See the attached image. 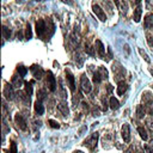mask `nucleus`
Returning <instances> with one entry per match:
<instances>
[{
  "label": "nucleus",
  "instance_id": "f3484780",
  "mask_svg": "<svg viewBox=\"0 0 153 153\" xmlns=\"http://www.w3.org/2000/svg\"><path fill=\"white\" fill-rule=\"evenodd\" d=\"M141 13H142V10H141L140 6H137V7L134 10V14H133V19H134V22L139 23V22L141 20Z\"/></svg>",
  "mask_w": 153,
  "mask_h": 153
},
{
  "label": "nucleus",
  "instance_id": "72a5a7b5",
  "mask_svg": "<svg viewBox=\"0 0 153 153\" xmlns=\"http://www.w3.org/2000/svg\"><path fill=\"white\" fill-rule=\"evenodd\" d=\"M8 153H17V145L14 141L11 142V149L8 151Z\"/></svg>",
  "mask_w": 153,
  "mask_h": 153
},
{
  "label": "nucleus",
  "instance_id": "393cba45",
  "mask_svg": "<svg viewBox=\"0 0 153 153\" xmlns=\"http://www.w3.org/2000/svg\"><path fill=\"white\" fill-rule=\"evenodd\" d=\"M2 36H4L5 39H10V37H11V30L8 27H6V26H2Z\"/></svg>",
  "mask_w": 153,
  "mask_h": 153
},
{
  "label": "nucleus",
  "instance_id": "7ed1b4c3",
  "mask_svg": "<svg viewBox=\"0 0 153 153\" xmlns=\"http://www.w3.org/2000/svg\"><path fill=\"white\" fill-rule=\"evenodd\" d=\"M47 86H48L49 91L55 92V90H56V79H55L54 74L50 71L47 72Z\"/></svg>",
  "mask_w": 153,
  "mask_h": 153
},
{
  "label": "nucleus",
  "instance_id": "cd10ccee",
  "mask_svg": "<svg viewBox=\"0 0 153 153\" xmlns=\"http://www.w3.org/2000/svg\"><path fill=\"white\" fill-rule=\"evenodd\" d=\"M32 37V31H31V26L30 24L26 25V29H25V38L26 39H30Z\"/></svg>",
  "mask_w": 153,
  "mask_h": 153
},
{
  "label": "nucleus",
  "instance_id": "a878e982",
  "mask_svg": "<svg viewBox=\"0 0 153 153\" xmlns=\"http://www.w3.org/2000/svg\"><path fill=\"white\" fill-rule=\"evenodd\" d=\"M102 80H103V78L100 76L99 72H98V71H96V72L93 73V82H94V84H99Z\"/></svg>",
  "mask_w": 153,
  "mask_h": 153
},
{
  "label": "nucleus",
  "instance_id": "5701e85b",
  "mask_svg": "<svg viewBox=\"0 0 153 153\" xmlns=\"http://www.w3.org/2000/svg\"><path fill=\"white\" fill-rule=\"evenodd\" d=\"M17 72L19 73V75H20V76H25V75H26V73H27V68L20 65V66H18V67H17Z\"/></svg>",
  "mask_w": 153,
  "mask_h": 153
},
{
  "label": "nucleus",
  "instance_id": "4468645a",
  "mask_svg": "<svg viewBox=\"0 0 153 153\" xmlns=\"http://www.w3.org/2000/svg\"><path fill=\"white\" fill-rule=\"evenodd\" d=\"M128 90V85L124 82V81H118V84H117V90H116V92H117V94L118 96H122V94H124V92Z\"/></svg>",
  "mask_w": 153,
  "mask_h": 153
},
{
  "label": "nucleus",
  "instance_id": "f03ea898",
  "mask_svg": "<svg viewBox=\"0 0 153 153\" xmlns=\"http://www.w3.org/2000/svg\"><path fill=\"white\" fill-rule=\"evenodd\" d=\"M98 133L96 131V133H92L91 134V136H88L85 141H84V146H86L91 152H94V149H96V147H97V142H98Z\"/></svg>",
  "mask_w": 153,
  "mask_h": 153
},
{
  "label": "nucleus",
  "instance_id": "2f4dec72",
  "mask_svg": "<svg viewBox=\"0 0 153 153\" xmlns=\"http://www.w3.org/2000/svg\"><path fill=\"white\" fill-rule=\"evenodd\" d=\"M146 37H147V42H148V45L149 47H152L153 48V36L151 35V33H146Z\"/></svg>",
  "mask_w": 153,
  "mask_h": 153
},
{
  "label": "nucleus",
  "instance_id": "c85d7f7f",
  "mask_svg": "<svg viewBox=\"0 0 153 153\" xmlns=\"http://www.w3.org/2000/svg\"><path fill=\"white\" fill-rule=\"evenodd\" d=\"M45 94H47V93H45V90H44V88H41V90L37 91V97H38L39 100H43V99L45 98Z\"/></svg>",
  "mask_w": 153,
  "mask_h": 153
},
{
  "label": "nucleus",
  "instance_id": "6e6552de",
  "mask_svg": "<svg viewBox=\"0 0 153 153\" xmlns=\"http://www.w3.org/2000/svg\"><path fill=\"white\" fill-rule=\"evenodd\" d=\"M30 69H31V72H32V75H33L36 79H41V78L43 76V74H44L43 68H42L41 66H37V65L31 66Z\"/></svg>",
  "mask_w": 153,
  "mask_h": 153
},
{
  "label": "nucleus",
  "instance_id": "4c0bfd02",
  "mask_svg": "<svg viewBox=\"0 0 153 153\" xmlns=\"http://www.w3.org/2000/svg\"><path fill=\"white\" fill-rule=\"evenodd\" d=\"M24 0H17V4H22Z\"/></svg>",
  "mask_w": 153,
  "mask_h": 153
},
{
  "label": "nucleus",
  "instance_id": "c756f323",
  "mask_svg": "<svg viewBox=\"0 0 153 153\" xmlns=\"http://www.w3.org/2000/svg\"><path fill=\"white\" fill-rule=\"evenodd\" d=\"M139 53H140V55L145 59V61H146V62H151V60H149V57H148V55L146 54V51H145V50H142V49L140 48V49H139Z\"/></svg>",
  "mask_w": 153,
  "mask_h": 153
},
{
  "label": "nucleus",
  "instance_id": "2eb2a0df",
  "mask_svg": "<svg viewBox=\"0 0 153 153\" xmlns=\"http://www.w3.org/2000/svg\"><path fill=\"white\" fill-rule=\"evenodd\" d=\"M33 108H35L36 114H38V115H43V114H44V106H43V104H42V100L37 99V100L35 102Z\"/></svg>",
  "mask_w": 153,
  "mask_h": 153
},
{
  "label": "nucleus",
  "instance_id": "79ce46f5",
  "mask_svg": "<svg viewBox=\"0 0 153 153\" xmlns=\"http://www.w3.org/2000/svg\"><path fill=\"white\" fill-rule=\"evenodd\" d=\"M152 143H153V141H152Z\"/></svg>",
  "mask_w": 153,
  "mask_h": 153
},
{
  "label": "nucleus",
  "instance_id": "f257e3e1",
  "mask_svg": "<svg viewBox=\"0 0 153 153\" xmlns=\"http://www.w3.org/2000/svg\"><path fill=\"white\" fill-rule=\"evenodd\" d=\"M48 30H50L51 32H54L55 30V26L53 24V22L50 19L48 20H44V19H38L36 22V33L38 37L43 38V37H51L50 33L48 32Z\"/></svg>",
  "mask_w": 153,
  "mask_h": 153
},
{
  "label": "nucleus",
  "instance_id": "9d476101",
  "mask_svg": "<svg viewBox=\"0 0 153 153\" xmlns=\"http://www.w3.org/2000/svg\"><path fill=\"white\" fill-rule=\"evenodd\" d=\"M92 10H93L94 14H96V16H97L102 22H105V20H106V16H105L104 11H103L98 5H93V6H92Z\"/></svg>",
  "mask_w": 153,
  "mask_h": 153
},
{
  "label": "nucleus",
  "instance_id": "dca6fc26",
  "mask_svg": "<svg viewBox=\"0 0 153 153\" xmlns=\"http://www.w3.org/2000/svg\"><path fill=\"white\" fill-rule=\"evenodd\" d=\"M145 26L147 29H149V27L153 29V14L152 13L146 14V17H145Z\"/></svg>",
  "mask_w": 153,
  "mask_h": 153
},
{
  "label": "nucleus",
  "instance_id": "f704fd0d",
  "mask_svg": "<svg viewBox=\"0 0 153 153\" xmlns=\"http://www.w3.org/2000/svg\"><path fill=\"white\" fill-rule=\"evenodd\" d=\"M146 5L148 8H152L153 7V0H146Z\"/></svg>",
  "mask_w": 153,
  "mask_h": 153
},
{
  "label": "nucleus",
  "instance_id": "58836bf2",
  "mask_svg": "<svg viewBox=\"0 0 153 153\" xmlns=\"http://www.w3.org/2000/svg\"><path fill=\"white\" fill-rule=\"evenodd\" d=\"M140 2H141V0H135V4H137V5H139Z\"/></svg>",
  "mask_w": 153,
  "mask_h": 153
},
{
  "label": "nucleus",
  "instance_id": "a19ab883",
  "mask_svg": "<svg viewBox=\"0 0 153 153\" xmlns=\"http://www.w3.org/2000/svg\"><path fill=\"white\" fill-rule=\"evenodd\" d=\"M37 1H41V0H37Z\"/></svg>",
  "mask_w": 153,
  "mask_h": 153
},
{
  "label": "nucleus",
  "instance_id": "e433bc0d",
  "mask_svg": "<svg viewBox=\"0 0 153 153\" xmlns=\"http://www.w3.org/2000/svg\"><path fill=\"white\" fill-rule=\"evenodd\" d=\"M61 1L65 4H68V5H73V0H61Z\"/></svg>",
  "mask_w": 153,
  "mask_h": 153
},
{
  "label": "nucleus",
  "instance_id": "bb28decb",
  "mask_svg": "<svg viewBox=\"0 0 153 153\" xmlns=\"http://www.w3.org/2000/svg\"><path fill=\"white\" fill-rule=\"evenodd\" d=\"M24 86H25V92H26L29 96H31V94H32V86H31V82L24 81Z\"/></svg>",
  "mask_w": 153,
  "mask_h": 153
},
{
  "label": "nucleus",
  "instance_id": "0eeeda50",
  "mask_svg": "<svg viewBox=\"0 0 153 153\" xmlns=\"http://www.w3.org/2000/svg\"><path fill=\"white\" fill-rule=\"evenodd\" d=\"M14 121H16L17 126L19 127V129H22V130H26V128H27V126H26V121L24 120V117H23L19 112L16 114V116H14Z\"/></svg>",
  "mask_w": 153,
  "mask_h": 153
},
{
  "label": "nucleus",
  "instance_id": "f8f14e48",
  "mask_svg": "<svg viewBox=\"0 0 153 153\" xmlns=\"http://www.w3.org/2000/svg\"><path fill=\"white\" fill-rule=\"evenodd\" d=\"M94 47H96L94 49L97 50V53H98L99 57L104 59V56H105V48H104V45H103L102 41H100V39H97V41H96V45H94Z\"/></svg>",
  "mask_w": 153,
  "mask_h": 153
},
{
  "label": "nucleus",
  "instance_id": "39448f33",
  "mask_svg": "<svg viewBox=\"0 0 153 153\" xmlns=\"http://www.w3.org/2000/svg\"><path fill=\"white\" fill-rule=\"evenodd\" d=\"M66 79L68 81V86H69V90L72 92L75 91V81H74V75L72 74V72L69 69H66Z\"/></svg>",
  "mask_w": 153,
  "mask_h": 153
},
{
  "label": "nucleus",
  "instance_id": "20e7f679",
  "mask_svg": "<svg viewBox=\"0 0 153 153\" xmlns=\"http://www.w3.org/2000/svg\"><path fill=\"white\" fill-rule=\"evenodd\" d=\"M80 85H81V90L85 93H90L91 92L92 86H91V82H90L88 78L86 76V74H82L81 75V78H80Z\"/></svg>",
  "mask_w": 153,
  "mask_h": 153
},
{
  "label": "nucleus",
  "instance_id": "a211bd4d",
  "mask_svg": "<svg viewBox=\"0 0 153 153\" xmlns=\"http://www.w3.org/2000/svg\"><path fill=\"white\" fill-rule=\"evenodd\" d=\"M22 78L23 76H18V75H13L12 76V85L14 86V87H19V86H22V84H24L23 82V80H22Z\"/></svg>",
  "mask_w": 153,
  "mask_h": 153
},
{
  "label": "nucleus",
  "instance_id": "7c9ffc66",
  "mask_svg": "<svg viewBox=\"0 0 153 153\" xmlns=\"http://www.w3.org/2000/svg\"><path fill=\"white\" fill-rule=\"evenodd\" d=\"M85 50H86V53H87L88 55H91V56H93V55H94L93 48H92L90 44H86V45H85Z\"/></svg>",
  "mask_w": 153,
  "mask_h": 153
},
{
  "label": "nucleus",
  "instance_id": "ea45409f",
  "mask_svg": "<svg viewBox=\"0 0 153 153\" xmlns=\"http://www.w3.org/2000/svg\"><path fill=\"white\" fill-rule=\"evenodd\" d=\"M74 153H82V152H81V151H75Z\"/></svg>",
  "mask_w": 153,
  "mask_h": 153
},
{
  "label": "nucleus",
  "instance_id": "473e14b6",
  "mask_svg": "<svg viewBox=\"0 0 153 153\" xmlns=\"http://www.w3.org/2000/svg\"><path fill=\"white\" fill-rule=\"evenodd\" d=\"M48 123L50 124V127H51V128H60L59 122H56V121H54V120H49V121H48Z\"/></svg>",
  "mask_w": 153,
  "mask_h": 153
},
{
  "label": "nucleus",
  "instance_id": "6ab92c4d",
  "mask_svg": "<svg viewBox=\"0 0 153 153\" xmlns=\"http://www.w3.org/2000/svg\"><path fill=\"white\" fill-rule=\"evenodd\" d=\"M110 108H111L112 110H117V109L120 108V102H118L115 97H111V98H110Z\"/></svg>",
  "mask_w": 153,
  "mask_h": 153
},
{
  "label": "nucleus",
  "instance_id": "aec40b11",
  "mask_svg": "<svg viewBox=\"0 0 153 153\" xmlns=\"http://www.w3.org/2000/svg\"><path fill=\"white\" fill-rule=\"evenodd\" d=\"M137 131H139V134H140V136L142 137V140H147L148 139V134H147V131H146V129L143 128V127H137Z\"/></svg>",
  "mask_w": 153,
  "mask_h": 153
},
{
  "label": "nucleus",
  "instance_id": "4be33fe9",
  "mask_svg": "<svg viewBox=\"0 0 153 153\" xmlns=\"http://www.w3.org/2000/svg\"><path fill=\"white\" fill-rule=\"evenodd\" d=\"M145 112H146V109L142 105H137V108H136V115H137V117L139 118H142L145 116Z\"/></svg>",
  "mask_w": 153,
  "mask_h": 153
},
{
  "label": "nucleus",
  "instance_id": "423d86ee",
  "mask_svg": "<svg viewBox=\"0 0 153 153\" xmlns=\"http://www.w3.org/2000/svg\"><path fill=\"white\" fill-rule=\"evenodd\" d=\"M12 86H13V85H6L5 88H4V96H5V98L8 99V100H13L14 97H16V93H14Z\"/></svg>",
  "mask_w": 153,
  "mask_h": 153
},
{
  "label": "nucleus",
  "instance_id": "1a4fd4ad",
  "mask_svg": "<svg viewBox=\"0 0 153 153\" xmlns=\"http://www.w3.org/2000/svg\"><path fill=\"white\" fill-rule=\"evenodd\" d=\"M112 71H114V74L116 75V78H121V76H123L124 73H126L124 68H123L118 62H115V63L112 65Z\"/></svg>",
  "mask_w": 153,
  "mask_h": 153
},
{
  "label": "nucleus",
  "instance_id": "9b49d317",
  "mask_svg": "<svg viewBox=\"0 0 153 153\" xmlns=\"http://www.w3.org/2000/svg\"><path fill=\"white\" fill-rule=\"evenodd\" d=\"M121 134H122V137H123L124 142H129V141H130V129H129V126H128L127 123H124V124L122 126V131H121Z\"/></svg>",
  "mask_w": 153,
  "mask_h": 153
},
{
  "label": "nucleus",
  "instance_id": "c9c22d12",
  "mask_svg": "<svg viewBox=\"0 0 153 153\" xmlns=\"http://www.w3.org/2000/svg\"><path fill=\"white\" fill-rule=\"evenodd\" d=\"M145 149H146V152H147V153H153V151H152L147 145H145Z\"/></svg>",
  "mask_w": 153,
  "mask_h": 153
},
{
  "label": "nucleus",
  "instance_id": "ddd939ff",
  "mask_svg": "<svg viewBox=\"0 0 153 153\" xmlns=\"http://www.w3.org/2000/svg\"><path fill=\"white\" fill-rule=\"evenodd\" d=\"M57 109H59V111H60L63 116H67V115H68V112H69V109H68L67 102H65V100H62V102H60V103L57 104Z\"/></svg>",
  "mask_w": 153,
  "mask_h": 153
},
{
  "label": "nucleus",
  "instance_id": "b1692460",
  "mask_svg": "<svg viewBox=\"0 0 153 153\" xmlns=\"http://www.w3.org/2000/svg\"><path fill=\"white\" fill-rule=\"evenodd\" d=\"M145 109H146V111H147L149 115H152V116H153V100H152V99H151L149 102H147V104H146Z\"/></svg>",
  "mask_w": 153,
  "mask_h": 153
},
{
  "label": "nucleus",
  "instance_id": "412c9836",
  "mask_svg": "<svg viewBox=\"0 0 153 153\" xmlns=\"http://www.w3.org/2000/svg\"><path fill=\"white\" fill-rule=\"evenodd\" d=\"M97 71L99 72V74H100V76H102L103 79H108V76H109V73H108V71L105 69V67L100 66V67H98V69H97Z\"/></svg>",
  "mask_w": 153,
  "mask_h": 153
}]
</instances>
